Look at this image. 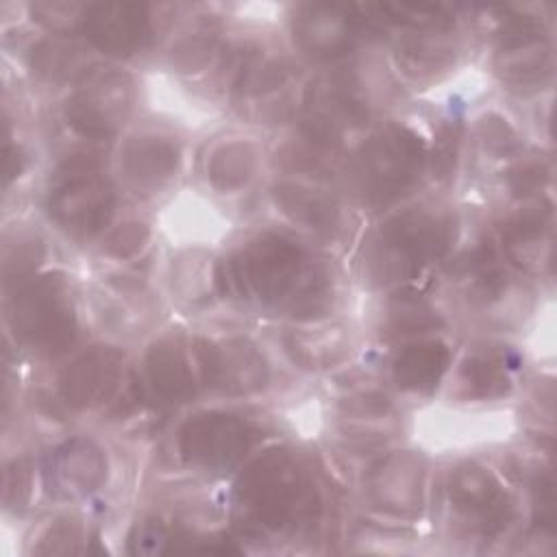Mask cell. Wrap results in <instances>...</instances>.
I'll return each instance as SVG.
<instances>
[{
  "instance_id": "1",
  "label": "cell",
  "mask_w": 557,
  "mask_h": 557,
  "mask_svg": "<svg viewBox=\"0 0 557 557\" xmlns=\"http://www.w3.org/2000/svg\"><path fill=\"white\" fill-rule=\"evenodd\" d=\"M233 283L270 307L311 311L324 300V276L313 259L294 242L259 235L231 263Z\"/></svg>"
},
{
  "instance_id": "2",
  "label": "cell",
  "mask_w": 557,
  "mask_h": 557,
  "mask_svg": "<svg viewBox=\"0 0 557 557\" xmlns=\"http://www.w3.org/2000/svg\"><path fill=\"white\" fill-rule=\"evenodd\" d=\"M244 520L261 531H283L313 522L320 494L307 470L285 450H268L237 483Z\"/></svg>"
},
{
  "instance_id": "3",
  "label": "cell",
  "mask_w": 557,
  "mask_h": 557,
  "mask_svg": "<svg viewBox=\"0 0 557 557\" xmlns=\"http://www.w3.org/2000/svg\"><path fill=\"white\" fill-rule=\"evenodd\" d=\"M450 235L453 224L444 213L433 209L407 211L381 226L366 265L383 283L411 276L446 250Z\"/></svg>"
},
{
  "instance_id": "4",
  "label": "cell",
  "mask_w": 557,
  "mask_h": 557,
  "mask_svg": "<svg viewBox=\"0 0 557 557\" xmlns=\"http://www.w3.org/2000/svg\"><path fill=\"white\" fill-rule=\"evenodd\" d=\"M48 211L54 222L72 235L98 233L113 213V189L91 154L67 159L50 187Z\"/></svg>"
},
{
  "instance_id": "5",
  "label": "cell",
  "mask_w": 557,
  "mask_h": 557,
  "mask_svg": "<svg viewBox=\"0 0 557 557\" xmlns=\"http://www.w3.org/2000/svg\"><path fill=\"white\" fill-rule=\"evenodd\" d=\"M422 144L400 126L374 135L359 152L355 178L370 202H389L403 196L422 172Z\"/></svg>"
},
{
  "instance_id": "6",
  "label": "cell",
  "mask_w": 557,
  "mask_h": 557,
  "mask_svg": "<svg viewBox=\"0 0 557 557\" xmlns=\"http://www.w3.org/2000/svg\"><path fill=\"white\" fill-rule=\"evenodd\" d=\"M9 318L17 337L41 352L63 350L74 337L72 307L65 300L63 283L52 276L22 285Z\"/></svg>"
},
{
  "instance_id": "7",
  "label": "cell",
  "mask_w": 557,
  "mask_h": 557,
  "mask_svg": "<svg viewBox=\"0 0 557 557\" xmlns=\"http://www.w3.org/2000/svg\"><path fill=\"white\" fill-rule=\"evenodd\" d=\"M255 440L257 431L248 420L228 413H205L181 429L178 448L194 466L224 470L237 463Z\"/></svg>"
},
{
  "instance_id": "8",
  "label": "cell",
  "mask_w": 557,
  "mask_h": 557,
  "mask_svg": "<svg viewBox=\"0 0 557 557\" xmlns=\"http://www.w3.org/2000/svg\"><path fill=\"white\" fill-rule=\"evenodd\" d=\"M131 109V83L109 72L89 78L65 107L67 124L85 137H109Z\"/></svg>"
},
{
  "instance_id": "9",
  "label": "cell",
  "mask_w": 557,
  "mask_h": 557,
  "mask_svg": "<svg viewBox=\"0 0 557 557\" xmlns=\"http://www.w3.org/2000/svg\"><path fill=\"white\" fill-rule=\"evenodd\" d=\"M83 28L98 50L122 57L144 46L150 35V15L144 4H94L83 13Z\"/></svg>"
},
{
  "instance_id": "10",
  "label": "cell",
  "mask_w": 557,
  "mask_h": 557,
  "mask_svg": "<svg viewBox=\"0 0 557 557\" xmlns=\"http://www.w3.org/2000/svg\"><path fill=\"white\" fill-rule=\"evenodd\" d=\"M450 500L466 518H474L485 531L507 520L509 500L498 481L483 468H459L450 476Z\"/></svg>"
},
{
  "instance_id": "11",
  "label": "cell",
  "mask_w": 557,
  "mask_h": 557,
  "mask_svg": "<svg viewBox=\"0 0 557 557\" xmlns=\"http://www.w3.org/2000/svg\"><path fill=\"white\" fill-rule=\"evenodd\" d=\"M300 48L318 59H331L342 54L352 41L355 20L339 7L309 4L294 24Z\"/></svg>"
},
{
  "instance_id": "12",
  "label": "cell",
  "mask_w": 557,
  "mask_h": 557,
  "mask_svg": "<svg viewBox=\"0 0 557 557\" xmlns=\"http://www.w3.org/2000/svg\"><path fill=\"white\" fill-rule=\"evenodd\" d=\"M120 366V352L113 348H91L74 359L59 379L61 398L70 407H85L98 400L113 383Z\"/></svg>"
},
{
  "instance_id": "13",
  "label": "cell",
  "mask_w": 557,
  "mask_h": 557,
  "mask_svg": "<svg viewBox=\"0 0 557 557\" xmlns=\"http://www.w3.org/2000/svg\"><path fill=\"white\" fill-rule=\"evenodd\" d=\"M205 381L228 389H250L263 381V361L246 344L207 346L200 350Z\"/></svg>"
},
{
  "instance_id": "14",
  "label": "cell",
  "mask_w": 557,
  "mask_h": 557,
  "mask_svg": "<svg viewBox=\"0 0 557 557\" xmlns=\"http://www.w3.org/2000/svg\"><path fill=\"white\" fill-rule=\"evenodd\" d=\"M50 472L54 474L59 490L78 496L98 487L104 476V461L94 444L74 440L57 450Z\"/></svg>"
},
{
  "instance_id": "15",
  "label": "cell",
  "mask_w": 557,
  "mask_h": 557,
  "mask_svg": "<svg viewBox=\"0 0 557 557\" xmlns=\"http://www.w3.org/2000/svg\"><path fill=\"white\" fill-rule=\"evenodd\" d=\"M448 357V348L442 342L409 344L394 359V379L407 389H431L442 379Z\"/></svg>"
},
{
  "instance_id": "16",
  "label": "cell",
  "mask_w": 557,
  "mask_h": 557,
  "mask_svg": "<svg viewBox=\"0 0 557 557\" xmlns=\"http://www.w3.org/2000/svg\"><path fill=\"white\" fill-rule=\"evenodd\" d=\"M178 152L174 144L161 137H137L124 150V172L135 187L159 185L176 168Z\"/></svg>"
},
{
  "instance_id": "17",
  "label": "cell",
  "mask_w": 557,
  "mask_h": 557,
  "mask_svg": "<svg viewBox=\"0 0 557 557\" xmlns=\"http://www.w3.org/2000/svg\"><path fill=\"white\" fill-rule=\"evenodd\" d=\"M148 374L154 389L172 403H183L194 394L191 368L178 344L163 342L154 346L148 357Z\"/></svg>"
},
{
  "instance_id": "18",
  "label": "cell",
  "mask_w": 557,
  "mask_h": 557,
  "mask_svg": "<svg viewBox=\"0 0 557 557\" xmlns=\"http://www.w3.org/2000/svg\"><path fill=\"white\" fill-rule=\"evenodd\" d=\"M276 200L294 222H300L307 228L329 231L335 226V205L322 194L298 185H281L276 187Z\"/></svg>"
},
{
  "instance_id": "19",
  "label": "cell",
  "mask_w": 557,
  "mask_h": 557,
  "mask_svg": "<svg viewBox=\"0 0 557 557\" xmlns=\"http://www.w3.org/2000/svg\"><path fill=\"white\" fill-rule=\"evenodd\" d=\"M381 476L372 483V492L376 494V503L392 511H405L420 503V472L416 468L398 466H381Z\"/></svg>"
},
{
  "instance_id": "20",
  "label": "cell",
  "mask_w": 557,
  "mask_h": 557,
  "mask_svg": "<svg viewBox=\"0 0 557 557\" xmlns=\"http://www.w3.org/2000/svg\"><path fill=\"white\" fill-rule=\"evenodd\" d=\"M250 152L242 144L224 146L220 152H215V159L211 163V178L215 185L231 189L242 185L250 174Z\"/></svg>"
},
{
  "instance_id": "21",
  "label": "cell",
  "mask_w": 557,
  "mask_h": 557,
  "mask_svg": "<svg viewBox=\"0 0 557 557\" xmlns=\"http://www.w3.org/2000/svg\"><path fill=\"white\" fill-rule=\"evenodd\" d=\"M466 383L476 396H494L507 387V372L494 357H474L463 370Z\"/></svg>"
},
{
  "instance_id": "22",
  "label": "cell",
  "mask_w": 557,
  "mask_h": 557,
  "mask_svg": "<svg viewBox=\"0 0 557 557\" xmlns=\"http://www.w3.org/2000/svg\"><path fill=\"white\" fill-rule=\"evenodd\" d=\"M109 246H117L115 255H128L141 246V233L139 224H126L124 228L115 231L109 239Z\"/></svg>"
}]
</instances>
